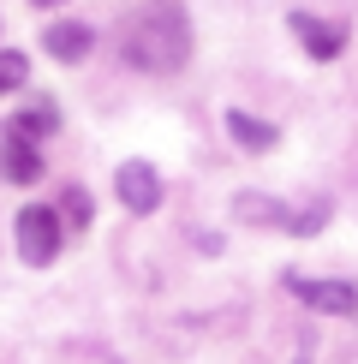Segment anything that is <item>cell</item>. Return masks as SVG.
Masks as SVG:
<instances>
[{
  "label": "cell",
  "instance_id": "6da1fadb",
  "mask_svg": "<svg viewBox=\"0 0 358 364\" xmlns=\"http://www.w3.org/2000/svg\"><path fill=\"white\" fill-rule=\"evenodd\" d=\"M119 48L138 72H179L191 60V24L173 0H156V6L131 12L126 30H119Z\"/></svg>",
  "mask_w": 358,
  "mask_h": 364
},
{
  "label": "cell",
  "instance_id": "7a4b0ae2",
  "mask_svg": "<svg viewBox=\"0 0 358 364\" xmlns=\"http://www.w3.org/2000/svg\"><path fill=\"white\" fill-rule=\"evenodd\" d=\"M12 245H18V257L30 269H48L60 257V209H48V203L18 209V221H12Z\"/></svg>",
  "mask_w": 358,
  "mask_h": 364
},
{
  "label": "cell",
  "instance_id": "3957f363",
  "mask_svg": "<svg viewBox=\"0 0 358 364\" xmlns=\"http://www.w3.org/2000/svg\"><path fill=\"white\" fill-rule=\"evenodd\" d=\"M287 287L322 316H358V287L352 281H310V275H287Z\"/></svg>",
  "mask_w": 358,
  "mask_h": 364
},
{
  "label": "cell",
  "instance_id": "277c9868",
  "mask_svg": "<svg viewBox=\"0 0 358 364\" xmlns=\"http://www.w3.org/2000/svg\"><path fill=\"white\" fill-rule=\"evenodd\" d=\"M114 191H119V203L131 209V215H149V209L161 203V179L149 161H126V168L114 173Z\"/></svg>",
  "mask_w": 358,
  "mask_h": 364
},
{
  "label": "cell",
  "instance_id": "5b68a950",
  "mask_svg": "<svg viewBox=\"0 0 358 364\" xmlns=\"http://www.w3.org/2000/svg\"><path fill=\"white\" fill-rule=\"evenodd\" d=\"M0 173H6L12 186H36V179H42V149H36V138H24V132H6V149H0Z\"/></svg>",
  "mask_w": 358,
  "mask_h": 364
},
{
  "label": "cell",
  "instance_id": "8992f818",
  "mask_svg": "<svg viewBox=\"0 0 358 364\" xmlns=\"http://www.w3.org/2000/svg\"><path fill=\"white\" fill-rule=\"evenodd\" d=\"M233 221H245V227H287L293 209L281 203V197H268V191H239L233 197Z\"/></svg>",
  "mask_w": 358,
  "mask_h": 364
},
{
  "label": "cell",
  "instance_id": "52a82bcc",
  "mask_svg": "<svg viewBox=\"0 0 358 364\" xmlns=\"http://www.w3.org/2000/svg\"><path fill=\"white\" fill-rule=\"evenodd\" d=\"M287 30L310 48V60H335V54H340V30H335V24H322V18H310V12H293Z\"/></svg>",
  "mask_w": 358,
  "mask_h": 364
},
{
  "label": "cell",
  "instance_id": "ba28073f",
  "mask_svg": "<svg viewBox=\"0 0 358 364\" xmlns=\"http://www.w3.org/2000/svg\"><path fill=\"white\" fill-rule=\"evenodd\" d=\"M42 48H48L54 60H84L90 48H96V30L90 24H48L42 30Z\"/></svg>",
  "mask_w": 358,
  "mask_h": 364
},
{
  "label": "cell",
  "instance_id": "9c48e42d",
  "mask_svg": "<svg viewBox=\"0 0 358 364\" xmlns=\"http://www.w3.org/2000/svg\"><path fill=\"white\" fill-rule=\"evenodd\" d=\"M227 138H233L239 149H251V156H257V149H275V144H281V132L268 126V119H251L245 108H227Z\"/></svg>",
  "mask_w": 358,
  "mask_h": 364
},
{
  "label": "cell",
  "instance_id": "30bf717a",
  "mask_svg": "<svg viewBox=\"0 0 358 364\" xmlns=\"http://www.w3.org/2000/svg\"><path fill=\"white\" fill-rule=\"evenodd\" d=\"M54 126H60V114H54V102H36V108H24L18 119H12V132H24V138H48Z\"/></svg>",
  "mask_w": 358,
  "mask_h": 364
},
{
  "label": "cell",
  "instance_id": "8fae6325",
  "mask_svg": "<svg viewBox=\"0 0 358 364\" xmlns=\"http://www.w3.org/2000/svg\"><path fill=\"white\" fill-rule=\"evenodd\" d=\"M30 78V60L18 54V48H0V96H6V90H18Z\"/></svg>",
  "mask_w": 358,
  "mask_h": 364
},
{
  "label": "cell",
  "instance_id": "7c38bea8",
  "mask_svg": "<svg viewBox=\"0 0 358 364\" xmlns=\"http://www.w3.org/2000/svg\"><path fill=\"white\" fill-rule=\"evenodd\" d=\"M60 203H66V209H60V215H66L72 227H90V191H78V186H72L66 197H60Z\"/></svg>",
  "mask_w": 358,
  "mask_h": 364
},
{
  "label": "cell",
  "instance_id": "4fadbf2b",
  "mask_svg": "<svg viewBox=\"0 0 358 364\" xmlns=\"http://www.w3.org/2000/svg\"><path fill=\"white\" fill-rule=\"evenodd\" d=\"M30 6H66V0H30Z\"/></svg>",
  "mask_w": 358,
  "mask_h": 364
},
{
  "label": "cell",
  "instance_id": "5bb4252c",
  "mask_svg": "<svg viewBox=\"0 0 358 364\" xmlns=\"http://www.w3.org/2000/svg\"><path fill=\"white\" fill-rule=\"evenodd\" d=\"M102 364H114V358H102Z\"/></svg>",
  "mask_w": 358,
  "mask_h": 364
},
{
  "label": "cell",
  "instance_id": "9a60e30c",
  "mask_svg": "<svg viewBox=\"0 0 358 364\" xmlns=\"http://www.w3.org/2000/svg\"><path fill=\"white\" fill-rule=\"evenodd\" d=\"M298 364H305V358H298Z\"/></svg>",
  "mask_w": 358,
  "mask_h": 364
}]
</instances>
